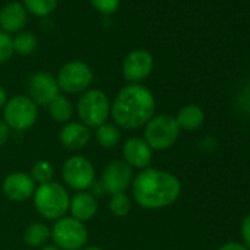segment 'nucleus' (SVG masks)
I'll return each mask as SVG.
<instances>
[{"instance_id":"obj_1","label":"nucleus","mask_w":250,"mask_h":250,"mask_svg":"<svg viewBox=\"0 0 250 250\" xmlns=\"http://www.w3.org/2000/svg\"><path fill=\"white\" fill-rule=\"evenodd\" d=\"M156 100L142 84L124 85L110 102V116L121 130L142 128L155 116Z\"/></svg>"},{"instance_id":"obj_2","label":"nucleus","mask_w":250,"mask_h":250,"mask_svg":"<svg viewBox=\"0 0 250 250\" xmlns=\"http://www.w3.org/2000/svg\"><path fill=\"white\" fill-rule=\"evenodd\" d=\"M131 193L139 206L150 210L164 209L177 202L181 194V183L168 171L147 168L134 177Z\"/></svg>"},{"instance_id":"obj_3","label":"nucleus","mask_w":250,"mask_h":250,"mask_svg":"<svg viewBox=\"0 0 250 250\" xmlns=\"http://www.w3.org/2000/svg\"><path fill=\"white\" fill-rule=\"evenodd\" d=\"M69 191L61 183L56 181L37 186L33 196V205L37 213H40V216L49 221H58L66 216L69 209Z\"/></svg>"},{"instance_id":"obj_4","label":"nucleus","mask_w":250,"mask_h":250,"mask_svg":"<svg viewBox=\"0 0 250 250\" xmlns=\"http://www.w3.org/2000/svg\"><path fill=\"white\" fill-rule=\"evenodd\" d=\"M77 115L81 124L88 128H97L107 122L110 116V100L107 94L99 88H88L77 102Z\"/></svg>"},{"instance_id":"obj_5","label":"nucleus","mask_w":250,"mask_h":250,"mask_svg":"<svg viewBox=\"0 0 250 250\" xmlns=\"http://www.w3.org/2000/svg\"><path fill=\"white\" fill-rule=\"evenodd\" d=\"M180 127L175 121V116L168 113L155 115L146 125H145V142L149 145L152 150H168L171 149L178 137H180Z\"/></svg>"},{"instance_id":"obj_6","label":"nucleus","mask_w":250,"mask_h":250,"mask_svg":"<svg viewBox=\"0 0 250 250\" xmlns=\"http://www.w3.org/2000/svg\"><path fill=\"white\" fill-rule=\"evenodd\" d=\"M3 110V121L11 131H27L33 128L39 118V106L24 94L8 99Z\"/></svg>"},{"instance_id":"obj_7","label":"nucleus","mask_w":250,"mask_h":250,"mask_svg":"<svg viewBox=\"0 0 250 250\" xmlns=\"http://www.w3.org/2000/svg\"><path fill=\"white\" fill-rule=\"evenodd\" d=\"M50 238L61 250H81L88 241V229L84 222L72 216H63L55 221L50 228Z\"/></svg>"},{"instance_id":"obj_8","label":"nucleus","mask_w":250,"mask_h":250,"mask_svg":"<svg viewBox=\"0 0 250 250\" xmlns=\"http://www.w3.org/2000/svg\"><path fill=\"white\" fill-rule=\"evenodd\" d=\"M56 81L61 91L69 94H83L93 83V71L83 61H69L58 71Z\"/></svg>"},{"instance_id":"obj_9","label":"nucleus","mask_w":250,"mask_h":250,"mask_svg":"<svg viewBox=\"0 0 250 250\" xmlns=\"http://www.w3.org/2000/svg\"><path fill=\"white\" fill-rule=\"evenodd\" d=\"M62 178L71 190L87 191L96 181V169L85 156L72 155L62 165Z\"/></svg>"},{"instance_id":"obj_10","label":"nucleus","mask_w":250,"mask_h":250,"mask_svg":"<svg viewBox=\"0 0 250 250\" xmlns=\"http://www.w3.org/2000/svg\"><path fill=\"white\" fill-rule=\"evenodd\" d=\"M155 68L153 56L149 50L136 49L125 56L122 62V75L130 84H140L147 80Z\"/></svg>"},{"instance_id":"obj_11","label":"nucleus","mask_w":250,"mask_h":250,"mask_svg":"<svg viewBox=\"0 0 250 250\" xmlns=\"http://www.w3.org/2000/svg\"><path fill=\"white\" fill-rule=\"evenodd\" d=\"M133 168L122 159L110 161L102 172V186L109 194L125 193L133 184Z\"/></svg>"},{"instance_id":"obj_12","label":"nucleus","mask_w":250,"mask_h":250,"mask_svg":"<svg viewBox=\"0 0 250 250\" xmlns=\"http://www.w3.org/2000/svg\"><path fill=\"white\" fill-rule=\"evenodd\" d=\"M61 94L56 77L49 72H36L28 80V97L37 106H49Z\"/></svg>"},{"instance_id":"obj_13","label":"nucleus","mask_w":250,"mask_h":250,"mask_svg":"<svg viewBox=\"0 0 250 250\" xmlns=\"http://www.w3.org/2000/svg\"><path fill=\"white\" fill-rule=\"evenodd\" d=\"M37 184L30 174L22 171L11 172L5 177L2 183V191L11 202H25L34 196Z\"/></svg>"},{"instance_id":"obj_14","label":"nucleus","mask_w":250,"mask_h":250,"mask_svg":"<svg viewBox=\"0 0 250 250\" xmlns=\"http://www.w3.org/2000/svg\"><path fill=\"white\" fill-rule=\"evenodd\" d=\"M124 162L128 164L133 169H147L153 161V150L142 137H130L122 146Z\"/></svg>"},{"instance_id":"obj_15","label":"nucleus","mask_w":250,"mask_h":250,"mask_svg":"<svg viewBox=\"0 0 250 250\" xmlns=\"http://www.w3.org/2000/svg\"><path fill=\"white\" fill-rule=\"evenodd\" d=\"M28 21V12L21 2H8L0 8V31L6 34L21 33Z\"/></svg>"},{"instance_id":"obj_16","label":"nucleus","mask_w":250,"mask_h":250,"mask_svg":"<svg viewBox=\"0 0 250 250\" xmlns=\"http://www.w3.org/2000/svg\"><path fill=\"white\" fill-rule=\"evenodd\" d=\"M91 140L90 128L85 127L80 121H71L65 124L59 133V142L61 145L71 152H78L84 149Z\"/></svg>"},{"instance_id":"obj_17","label":"nucleus","mask_w":250,"mask_h":250,"mask_svg":"<svg viewBox=\"0 0 250 250\" xmlns=\"http://www.w3.org/2000/svg\"><path fill=\"white\" fill-rule=\"evenodd\" d=\"M97 209H99V203H97L94 194H91L88 191H77L69 200L68 212L71 213L69 216H72L81 222H87L96 216Z\"/></svg>"},{"instance_id":"obj_18","label":"nucleus","mask_w":250,"mask_h":250,"mask_svg":"<svg viewBox=\"0 0 250 250\" xmlns=\"http://www.w3.org/2000/svg\"><path fill=\"white\" fill-rule=\"evenodd\" d=\"M175 121L178 124L180 130L196 131L205 122V113L202 107H199L197 104H186L177 112Z\"/></svg>"},{"instance_id":"obj_19","label":"nucleus","mask_w":250,"mask_h":250,"mask_svg":"<svg viewBox=\"0 0 250 250\" xmlns=\"http://www.w3.org/2000/svg\"><path fill=\"white\" fill-rule=\"evenodd\" d=\"M49 107V113L52 116V119L58 124H68L72 121V116H74V104L72 102L63 96V94H59L58 97H55L50 104L47 106Z\"/></svg>"},{"instance_id":"obj_20","label":"nucleus","mask_w":250,"mask_h":250,"mask_svg":"<svg viewBox=\"0 0 250 250\" xmlns=\"http://www.w3.org/2000/svg\"><path fill=\"white\" fill-rule=\"evenodd\" d=\"M50 238V228L44 222H31L24 231V241L30 247H43Z\"/></svg>"},{"instance_id":"obj_21","label":"nucleus","mask_w":250,"mask_h":250,"mask_svg":"<svg viewBox=\"0 0 250 250\" xmlns=\"http://www.w3.org/2000/svg\"><path fill=\"white\" fill-rule=\"evenodd\" d=\"M96 142L103 149H113L121 140V128L113 122H104L96 128Z\"/></svg>"},{"instance_id":"obj_22","label":"nucleus","mask_w":250,"mask_h":250,"mask_svg":"<svg viewBox=\"0 0 250 250\" xmlns=\"http://www.w3.org/2000/svg\"><path fill=\"white\" fill-rule=\"evenodd\" d=\"M25 11L34 17L46 18L52 15L58 8V0H22Z\"/></svg>"},{"instance_id":"obj_23","label":"nucleus","mask_w":250,"mask_h":250,"mask_svg":"<svg viewBox=\"0 0 250 250\" xmlns=\"http://www.w3.org/2000/svg\"><path fill=\"white\" fill-rule=\"evenodd\" d=\"M133 209V200L131 197L125 193H115L110 194L109 199V210L116 218H125Z\"/></svg>"},{"instance_id":"obj_24","label":"nucleus","mask_w":250,"mask_h":250,"mask_svg":"<svg viewBox=\"0 0 250 250\" xmlns=\"http://www.w3.org/2000/svg\"><path fill=\"white\" fill-rule=\"evenodd\" d=\"M14 43V52L21 55V56H28L31 53H34V50L37 49V37L30 33V31H21L18 34H15V37L12 39Z\"/></svg>"},{"instance_id":"obj_25","label":"nucleus","mask_w":250,"mask_h":250,"mask_svg":"<svg viewBox=\"0 0 250 250\" xmlns=\"http://www.w3.org/2000/svg\"><path fill=\"white\" fill-rule=\"evenodd\" d=\"M30 175H31V178L34 180V183H36L37 186L50 183V181H53V178H55V167H53L49 161L40 159V161H37V162L33 165Z\"/></svg>"},{"instance_id":"obj_26","label":"nucleus","mask_w":250,"mask_h":250,"mask_svg":"<svg viewBox=\"0 0 250 250\" xmlns=\"http://www.w3.org/2000/svg\"><path fill=\"white\" fill-rule=\"evenodd\" d=\"M91 6L102 15L110 17L121 8V0H90Z\"/></svg>"},{"instance_id":"obj_27","label":"nucleus","mask_w":250,"mask_h":250,"mask_svg":"<svg viewBox=\"0 0 250 250\" xmlns=\"http://www.w3.org/2000/svg\"><path fill=\"white\" fill-rule=\"evenodd\" d=\"M14 53L15 52H14L12 37L9 34L3 33V31H0V65L11 61Z\"/></svg>"},{"instance_id":"obj_28","label":"nucleus","mask_w":250,"mask_h":250,"mask_svg":"<svg viewBox=\"0 0 250 250\" xmlns=\"http://www.w3.org/2000/svg\"><path fill=\"white\" fill-rule=\"evenodd\" d=\"M241 237H243L244 246L250 250V213L244 216L241 222Z\"/></svg>"},{"instance_id":"obj_29","label":"nucleus","mask_w":250,"mask_h":250,"mask_svg":"<svg viewBox=\"0 0 250 250\" xmlns=\"http://www.w3.org/2000/svg\"><path fill=\"white\" fill-rule=\"evenodd\" d=\"M11 137V128L5 124L3 119H0V147H3Z\"/></svg>"},{"instance_id":"obj_30","label":"nucleus","mask_w":250,"mask_h":250,"mask_svg":"<svg viewBox=\"0 0 250 250\" xmlns=\"http://www.w3.org/2000/svg\"><path fill=\"white\" fill-rule=\"evenodd\" d=\"M216 250H249V249L244 244H240V243H227V244L221 246Z\"/></svg>"},{"instance_id":"obj_31","label":"nucleus","mask_w":250,"mask_h":250,"mask_svg":"<svg viewBox=\"0 0 250 250\" xmlns=\"http://www.w3.org/2000/svg\"><path fill=\"white\" fill-rule=\"evenodd\" d=\"M6 102H8V93H6V90L2 85H0V110L5 107Z\"/></svg>"},{"instance_id":"obj_32","label":"nucleus","mask_w":250,"mask_h":250,"mask_svg":"<svg viewBox=\"0 0 250 250\" xmlns=\"http://www.w3.org/2000/svg\"><path fill=\"white\" fill-rule=\"evenodd\" d=\"M39 250H61V249H59V247H56L55 244H46V246L40 247Z\"/></svg>"},{"instance_id":"obj_33","label":"nucleus","mask_w":250,"mask_h":250,"mask_svg":"<svg viewBox=\"0 0 250 250\" xmlns=\"http://www.w3.org/2000/svg\"><path fill=\"white\" fill-rule=\"evenodd\" d=\"M81 250H103V249L99 247V246H85V247L81 249Z\"/></svg>"}]
</instances>
